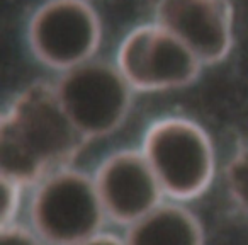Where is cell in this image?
Returning <instances> with one entry per match:
<instances>
[{"instance_id": "11", "label": "cell", "mask_w": 248, "mask_h": 245, "mask_svg": "<svg viewBox=\"0 0 248 245\" xmlns=\"http://www.w3.org/2000/svg\"><path fill=\"white\" fill-rule=\"evenodd\" d=\"M21 184L2 177V227L14 223L21 203Z\"/></svg>"}, {"instance_id": "12", "label": "cell", "mask_w": 248, "mask_h": 245, "mask_svg": "<svg viewBox=\"0 0 248 245\" xmlns=\"http://www.w3.org/2000/svg\"><path fill=\"white\" fill-rule=\"evenodd\" d=\"M0 245H43V238L34 230L11 223L2 227Z\"/></svg>"}, {"instance_id": "5", "label": "cell", "mask_w": 248, "mask_h": 245, "mask_svg": "<svg viewBox=\"0 0 248 245\" xmlns=\"http://www.w3.org/2000/svg\"><path fill=\"white\" fill-rule=\"evenodd\" d=\"M117 66L136 90L180 89L199 77L204 63L163 26L133 29L117 51Z\"/></svg>"}, {"instance_id": "7", "label": "cell", "mask_w": 248, "mask_h": 245, "mask_svg": "<svg viewBox=\"0 0 248 245\" xmlns=\"http://www.w3.org/2000/svg\"><path fill=\"white\" fill-rule=\"evenodd\" d=\"M155 22L186 43L204 65L228 56L233 45L230 0H148Z\"/></svg>"}, {"instance_id": "2", "label": "cell", "mask_w": 248, "mask_h": 245, "mask_svg": "<svg viewBox=\"0 0 248 245\" xmlns=\"http://www.w3.org/2000/svg\"><path fill=\"white\" fill-rule=\"evenodd\" d=\"M143 155L162 186L177 201L197 197L214 177V148L207 133L186 117H163L148 128Z\"/></svg>"}, {"instance_id": "9", "label": "cell", "mask_w": 248, "mask_h": 245, "mask_svg": "<svg viewBox=\"0 0 248 245\" xmlns=\"http://www.w3.org/2000/svg\"><path fill=\"white\" fill-rule=\"evenodd\" d=\"M126 245H204L199 218L184 204L160 203L128 227Z\"/></svg>"}, {"instance_id": "6", "label": "cell", "mask_w": 248, "mask_h": 245, "mask_svg": "<svg viewBox=\"0 0 248 245\" xmlns=\"http://www.w3.org/2000/svg\"><path fill=\"white\" fill-rule=\"evenodd\" d=\"M32 55L55 70H66L92 60L100 45L97 12L85 0H46L28 26Z\"/></svg>"}, {"instance_id": "4", "label": "cell", "mask_w": 248, "mask_h": 245, "mask_svg": "<svg viewBox=\"0 0 248 245\" xmlns=\"http://www.w3.org/2000/svg\"><path fill=\"white\" fill-rule=\"evenodd\" d=\"M55 89L70 121L87 142L110 135L123 125L135 90L119 66L100 60L63 72Z\"/></svg>"}, {"instance_id": "8", "label": "cell", "mask_w": 248, "mask_h": 245, "mask_svg": "<svg viewBox=\"0 0 248 245\" xmlns=\"http://www.w3.org/2000/svg\"><path fill=\"white\" fill-rule=\"evenodd\" d=\"M93 180L106 216L116 223L131 227L163 203L162 186L143 152L119 150L106 157Z\"/></svg>"}, {"instance_id": "1", "label": "cell", "mask_w": 248, "mask_h": 245, "mask_svg": "<svg viewBox=\"0 0 248 245\" xmlns=\"http://www.w3.org/2000/svg\"><path fill=\"white\" fill-rule=\"evenodd\" d=\"M55 85L32 83L12 99L0 123V172L14 182H41L65 169L87 145Z\"/></svg>"}, {"instance_id": "10", "label": "cell", "mask_w": 248, "mask_h": 245, "mask_svg": "<svg viewBox=\"0 0 248 245\" xmlns=\"http://www.w3.org/2000/svg\"><path fill=\"white\" fill-rule=\"evenodd\" d=\"M224 180L233 201L248 213V142L243 143L230 159L224 170Z\"/></svg>"}, {"instance_id": "13", "label": "cell", "mask_w": 248, "mask_h": 245, "mask_svg": "<svg viewBox=\"0 0 248 245\" xmlns=\"http://www.w3.org/2000/svg\"><path fill=\"white\" fill-rule=\"evenodd\" d=\"M75 245H126L124 240H119L117 237H112V235H106V233H97L93 237L87 238V240L80 242V244Z\"/></svg>"}, {"instance_id": "3", "label": "cell", "mask_w": 248, "mask_h": 245, "mask_svg": "<svg viewBox=\"0 0 248 245\" xmlns=\"http://www.w3.org/2000/svg\"><path fill=\"white\" fill-rule=\"evenodd\" d=\"M104 218L93 177L68 167L45 177L31 203L32 228L51 245H75L100 233Z\"/></svg>"}]
</instances>
